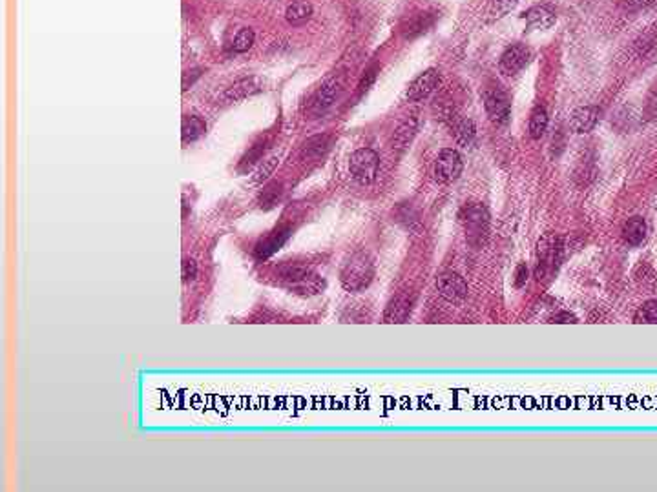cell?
Segmentation results:
<instances>
[{
    "mask_svg": "<svg viewBox=\"0 0 657 492\" xmlns=\"http://www.w3.org/2000/svg\"><path fill=\"white\" fill-rule=\"evenodd\" d=\"M276 277L281 287L298 296L309 297L320 294L325 288V281L311 266L298 263H283L276 268Z\"/></svg>",
    "mask_w": 657,
    "mask_h": 492,
    "instance_id": "obj_1",
    "label": "cell"
},
{
    "mask_svg": "<svg viewBox=\"0 0 657 492\" xmlns=\"http://www.w3.org/2000/svg\"><path fill=\"white\" fill-rule=\"evenodd\" d=\"M374 279V261L365 250L350 253L340 270V283L347 292H362Z\"/></svg>",
    "mask_w": 657,
    "mask_h": 492,
    "instance_id": "obj_2",
    "label": "cell"
},
{
    "mask_svg": "<svg viewBox=\"0 0 657 492\" xmlns=\"http://www.w3.org/2000/svg\"><path fill=\"white\" fill-rule=\"evenodd\" d=\"M460 221L464 224L468 243L475 248H480L482 244L486 243L487 232H490V212L486 206L478 205V203L466 206L460 214Z\"/></svg>",
    "mask_w": 657,
    "mask_h": 492,
    "instance_id": "obj_3",
    "label": "cell"
},
{
    "mask_svg": "<svg viewBox=\"0 0 657 492\" xmlns=\"http://www.w3.org/2000/svg\"><path fill=\"white\" fill-rule=\"evenodd\" d=\"M380 168V157L371 148H360L350 155L349 172L356 183L371 184L378 175Z\"/></svg>",
    "mask_w": 657,
    "mask_h": 492,
    "instance_id": "obj_4",
    "label": "cell"
},
{
    "mask_svg": "<svg viewBox=\"0 0 657 492\" xmlns=\"http://www.w3.org/2000/svg\"><path fill=\"white\" fill-rule=\"evenodd\" d=\"M484 106H486L487 117L495 124H506L511 117V102L508 93L500 90L499 86L487 88L484 92Z\"/></svg>",
    "mask_w": 657,
    "mask_h": 492,
    "instance_id": "obj_5",
    "label": "cell"
},
{
    "mask_svg": "<svg viewBox=\"0 0 657 492\" xmlns=\"http://www.w3.org/2000/svg\"><path fill=\"white\" fill-rule=\"evenodd\" d=\"M462 174V159L458 152L451 148H446L440 152L434 164V177L440 183H453Z\"/></svg>",
    "mask_w": 657,
    "mask_h": 492,
    "instance_id": "obj_6",
    "label": "cell"
},
{
    "mask_svg": "<svg viewBox=\"0 0 657 492\" xmlns=\"http://www.w3.org/2000/svg\"><path fill=\"white\" fill-rule=\"evenodd\" d=\"M437 290L449 303H458L468 296V283L455 272H444L437 277Z\"/></svg>",
    "mask_w": 657,
    "mask_h": 492,
    "instance_id": "obj_7",
    "label": "cell"
},
{
    "mask_svg": "<svg viewBox=\"0 0 657 492\" xmlns=\"http://www.w3.org/2000/svg\"><path fill=\"white\" fill-rule=\"evenodd\" d=\"M530 61V49L524 44H511L500 57L499 68L504 75H515Z\"/></svg>",
    "mask_w": 657,
    "mask_h": 492,
    "instance_id": "obj_8",
    "label": "cell"
},
{
    "mask_svg": "<svg viewBox=\"0 0 657 492\" xmlns=\"http://www.w3.org/2000/svg\"><path fill=\"white\" fill-rule=\"evenodd\" d=\"M438 83H440V73H438V70L431 68V70L424 71V73L418 75L411 83V86H409L408 99L415 100V102L416 100L427 99V97L434 92V88L438 86Z\"/></svg>",
    "mask_w": 657,
    "mask_h": 492,
    "instance_id": "obj_9",
    "label": "cell"
},
{
    "mask_svg": "<svg viewBox=\"0 0 657 492\" xmlns=\"http://www.w3.org/2000/svg\"><path fill=\"white\" fill-rule=\"evenodd\" d=\"M338 93H340V84H338V80L331 79L321 84L320 90L314 93V97H312L311 100V114H325V112L334 104V100L338 99Z\"/></svg>",
    "mask_w": 657,
    "mask_h": 492,
    "instance_id": "obj_10",
    "label": "cell"
},
{
    "mask_svg": "<svg viewBox=\"0 0 657 492\" xmlns=\"http://www.w3.org/2000/svg\"><path fill=\"white\" fill-rule=\"evenodd\" d=\"M599 108L596 106H583V108H577L569 117V130L575 131V133H588L596 128V124L599 122Z\"/></svg>",
    "mask_w": 657,
    "mask_h": 492,
    "instance_id": "obj_11",
    "label": "cell"
},
{
    "mask_svg": "<svg viewBox=\"0 0 657 492\" xmlns=\"http://www.w3.org/2000/svg\"><path fill=\"white\" fill-rule=\"evenodd\" d=\"M287 239H289V232L287 230L272 232V234H268L267 237H263V239L256 244V257H258V259H268V257L274 256V253L283 246Z\"/></svg>",
    "mask_w": 657,
    "mask_h": 492,
    "instance_id": "obj_12",
    "label": "cell"
},
{
    "mask_svg": "<svg viewBox=\"0 0 657 492\" xmlns=\"http://www.w3.org/2000/svg\"><path fill=\"white\" fill-rule=\"evenodd\" d=\"M411 314V301L408 296H396L389 301L384 312V323H406Z\"/></svg>",
    "mask_w": 657,
    "mask_h": 492,
    "instance_id": "obj_13",
    "label": "cell"
},
{
    "mask_svg": "<svg viewBox=\"0 0 657 492\" xmlns=\"http://www.w3.org/2000/svg\"><path fill=\"white\" fill-rule=\"evenodd\" d=\"M526 22L530 24L531 28H537V30H548V28H552L557 20V15L550 6H535V8L528 9L524 13Z\"/></svg>",
    "mask_w": 657,
    "mask_h": 492,
    "instance_id": "obj_14",
    "label": "cell"
},
{
    "mask_svg": "<svg viewBox=\"0 0 657 492\" xmlns=\"http://www.w3.org/2000/svg\"><path fill=\"white\" fill-rule=\"evenodd\" d=\"M259 90H261V86H259V83L256 79H243L228 88L227 92L221 95V99H223L227 104H230V102H237V100H243L247 99V97L254 95Z\"/></svg>",
    "mask_w": 657,
    "mask_h": 492,
    "instance_id": "obj_15",
    "label": "cell"
},
{
    "mask_svg": "<svg viewBox=\"0 0 657 492\" xmlns=\"http://www.w3.org/2000/svg\"><path fill=\"white\" fill-rule=\"evenodd\" d=\"M622 239L632 246H639L646 239V222L643 217H632L622 227Z\"/></svg>",
    "mask_w": 657,
    "mask_h": 492,
    "instance_id": "obj_16",
    "label": "cell"
},
{
    "mask_svg": "<svg viewBox=\"0 0 657 492\" xmlns=\"http://www.w3.org/2000/svg\"><path fill=\"white\" fill-rule=\"evenodd\" d=\"M312 17V6L307 0H296L287 8L285 11V18L289 22L290 26H302L309 18Z\"/></svg>",
    "mask_w": 657,
    "mask_h": 492,
    "instance_id": "obj_17",
    "label": "cell"
},
{
    "mask_svg": "<svg viewBox=\"0 0 657 492\" xmlns=\"http://www.w3.org/2000/svg\"><path fill=\"white\" fill-rule=\"evenodd\" d=\"M205 131L206 124L199 117H194V115L183 117V122H181V139H183L184 144L197 140Z\"/></svg>",
    "mask_w": 657,
    "mask_h": 492,
    "instance_id": "obj_18",
    "label": "cell"
},
{
    "mask_svg": "<svg viewBox=\"0 0 657 492\" xmlns=\"http://www.w3.org/2000/svg\"><path fill=\"white\" fill-rule=\"evenodd\" d=\"M475 133H477V130H475V124L471 119H455V122H453V136H455V140L460 146H469V144L473 143Z\"/></svg>",
    "mask_w": 657,
    "mask_h": 492,
    "instance_id": "obj_19",
    "label": "cell"
},
{
    "mask_svg": "<svg viewBox=\"0 0 657 492\" xmlns=\"http://www.w3.org/2000/svg\"><path fill=\"white\" fill-rule=\"evenodd\" d=\"M416 130H418V121H416V119H413V117L408 119V121L403 122V124L398 128V130L394 131L393 148H403V146H406V144H408L409 140H411L413 137H415Z\"/></svg>",
    "mask_w": 657,
    "mask_h": 492,
    "instance_id": "obj_20",
    "label": "cell"
},
{
    "mask_svg": "<svg viewBox=\"0 0 657 492\" xmlns=\"http://www.w3.org/2000/svg\"><path fill=\"white\" fill-rule=\"evenodd\" d=\"M548 128V114L546 109L537 106V108L531 112L530 117V136L531 139H540L544 136V131Z\"/></svg>",
    "mask_w": 657,
    "mask_h": 492,
    "instance_id": "obj_21",
    "label": "cell"
},
{
    "mask_svg": "<svg viewBox=\"0 0 657 492\" xmlns=\"http://www.w3.org/2000/svg\"><path fill=\"white\" fill-rule=\"evenodd\" d=\"M254 39H256L254 31L250 30V28H243V30H239V33L234 37L232 49L236 53L249 52V49L252 48V44H254Z\"/></svg>",
    "mask_w": 657,
    "mask_h": 492,
    "instance_id": "obj_22",
    "label": "cell"
},
{
    "mask_svg": "<svg viewBox=\"0 0 657 492\" xmlns=\"http://www.w3.org/2000/svg\"><path fill=\"white\" fill-rule=\"evenodd\" d=\"M635 323H657V299L643 303V306L635 314Z\"/></svg>",
    "mask_w": 657,
    "mask_h": 492,
    "instance_id": "obj_23",
    "label": "cell"
},
{
    "mask_svg": "<svg viewBox=\"0 0 657 492\" xmlns=\"http://www.w3.org/2000/svg\"><path fill=\"white\" fill-rule=\"evenodd\" d=\"M181 277H183V283H190L197 277V263L192 257H184L181 263Z\"/></svg>",
    "mask_w": 657,
    "mask_h": 492,
    "instance_id": "obj_24",
    "label": "cell"
},
{
    "mask_svg": "<svg viewBox=\"0 0 657 492\" xmlns=\"http://www.w3.org/2000/svg\"><path fill=\"white\" fill-rule=\"evenodd\" d=\"M325 148H327V137H314V139H311L305 144L303 152H305V155H316L318 157L320 153H324Z\"/></svg>",
    "mask_w": 657,
    "mask_h": 492,
    "instance_id": "obj_25",
    "label": "cell"
},
{
    "mask_svg": "<svg viewBox=\"0 0 657 492\" xmlns=\"http://www.w3.org/2000/svg\"><path fill=\"white\" fill-rule=\"evenodd\" d=\"M425 18H427V15H420L416 20L409 22L408 30H406V37H415L416 33H422V31H425V28L431 26V22L433 20L425 22Z\"/></svg>",
    "mask_w": 657,
    "mask_h": 492,
    "instance_id": "obj_26",
    "label": "cell"
},
{
    "mask_svg": "<svg viewBox=\"0 0 657 492\" xmlns=\"http://www.w3.org/2000/svg\"><path fill=\"white\" fill-rule=\"evenodd\" d=\"M644 117H646V121L657 119V86H653L649 99H646V106H644Z\"/></svg>",
    "mask_w": 657,
    "mask_h": 492,
    "instance_id": "obj_27",
    "label": "cell"
},
{
    "mask_svg": "<svg viewBox=\"0 0 657 492\" xmlns=\"http://www.w3.org/2000/svg\"><path fill=\"white\" fill-rule=\"evenodd\" d=\"M526 281H528V266L519 265L517 270H515V279H513V283H515V287L517 288H521V287H524Z\"/></svg>",
    "mask_w": 657,
    "mask_h": 492,
    "instance_id": "obj_28",
    "label": "cell"
},
{
    "mask_svg": "<svg viewBox=\"0 0 657 492\" xmlns=\"http://www.w3.org/2000/svg\"><path fill=\"white\" fill-rule=\"evenodd\" d=\"M374 75H377V73H374V71H369V73L365 75L364 79L360 80V86H358V88H360V90H358V92H360V95H362V93H365V92H367V90H369V86H371V84H372V80H374Z\"/></svg>",
    "mask_w": 657,
    "mask_h": 492,
    "instance_id": "obj_29",
    "label": "cell"
},
{
    "mask_svg": "<svg viewBox=\"0 0 657 492\" xmlns=\"http://www.w3.org/2000/svg\"><path fill=\"white\" fill-rule=\"evenodd\" d=\"M553 323H577V318L569 312H559L553 316Z\"/></svg>",
    "mask_w": 657,
    "mask_h": 492,
    "instance_id": "obj_30",
    "label": "cell"
},
{
    "mask_svg": "<svg viewBox=\"0 0 657 492\" xmlns=\"http://www.w3.org/2000/svg\"><path fill=\"white\" fill-rule=\"evenodd\" d=\"M657 0H627V4L630 8H646V6L656 4Z\"/></svg>",
    "mask_w": 657,
    "mask_h": 492,
    "instance_id": "obj_31",
    "label": "cell"
}]
</instances>
